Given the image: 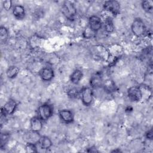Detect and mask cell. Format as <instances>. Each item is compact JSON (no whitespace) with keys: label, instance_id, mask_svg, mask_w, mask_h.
<instances>
[{"label":"cell","instance_id":"obj_1","mask_svg":"<svg viewBox=\"0 0 153 153\" xmlns=\"http://www.w3.org/2000/svg\"><path fill=\"white\" fill-rule=\"evenodd\" d=\"M146 26L144 22L140 18H136L131 23V30L132 33L137 37L143 36L146 32Z\"/></svg>","mask_w":153,"mask_h":153},{"label":"cell","instance_id":"obj_2","mask_svg":"<svg viewBox=\"0 0 153 153\" xmlns=\"http://www.w3.org/2000/svg\"><path fill=\"white\" fill-rule=\"evenodd\" d=\"M53 114V108L49 103H44L40 105L37 110V116L42 121H47Z\"/></svg>","mask_w":153,"mask_h":153},{"label":"cell","instance_id":"obj_3","mask_svg":"<svg viewBox=\"0 0 153 153\" xmlns=\"http://www.w3.org/2000/svg\"><path fill=\"white\" fill-rule=\"evenodd\" d=\"M62 12L68 19L72 20L76 14V8L73 2L65 1L62 5Z\"/></svg>","mask_w":153,"mask_h":153},{"label":"cell","instance_id":"obj_4","mask_svg":"<svg viewBox=\"0 0 153 153\" xmlns=\"http://www.w3.org/2000/svg\"><path fill=\"white\" fill-rule=\"evenodd\" d=\"M80 96L84 105L88 106L91 104L93 100V93L90 87H84L81 90Z\"/></svg>","mask_w":153,"mask_h":153},{"label":"cell","instance_id":"obj_5","mask_svg":"<svg viewBox=\"0 0 153 153\" xmlns=\"http://www.w3.org/2000/svg\"><path fill=\"white\" fill-rule=\"evenodd\" d=\"M127 96L131 102H137L142 99L143 94L140 87L132 86L127 90Z\"/></svg>","mask_w":153,"mask_h":153},{"label":"cell","instance_id":"obj_6","mask_svg":"<svg viewBox=\"0 0 153 153\" xmlns=\"http://www.w3.org/2000/svg\"><path fill=\"white\" fill-rule=\"evenodd\" d=\"M103 8L106 11L116 16L120 13V4L117 1H106L103 4Z\"/></svg>","mask_w":153,"mask_h":153},{"label":"cell","instance_id":"obj_7","mask_svg":"<svg viewBox=\"0 0 153 153\" xmlns=\"http://www.w3.org/2000/svg\"><path fill=\"white\" fill-rule=\"evenodd\" d=\"M17 104L16 102L12 99H9L2 107V115H12L16 111Z\"/></svg>","mask_w":153,"mask_h":153},{"label":"cell","instance_id":"obj_8","mask_svg":"<svg viewBox=\"0 0 153 153\" xmlns=\"http://www.w3.org/2000/svg\"><path fill=\"white\" fill-rule=\"evenodd\" d=\"M88 25L90 28L94 32H97L101 27L102 22L100 17L97 16H91L88 20Z\"/></svg>","mask_w":153,"mask_h":153},{"label":"cell","instance_id":"obj_9","mask_svg":"<svg viewBox=\"0 0 153 153\" xmlns=\"http://www.w3.org/2000/svg\"><path fill=\"white\" fill-rule=\"evenodd\" d=\"M59 115L60 120L65 123L69 124L74 121V114L69 109H62Z\"/></svg>","mask_w":153,"mask_h":153},{"label":"cell","instance_id":"obj_10","mask_svg":"<svg viewBox=\"0 0 153 153\" xmlns=\"http://www.w3.org/2000/svg\"><path fill=\"white\" fill-rule=\"evenodd\" d=\"M54 71L50 67H44L39 71V76L42 80L44 81H50L54 77Z\"/></svg>","mask_w":153,"mask_h":153},{"label":"cell","instance_id":"obj_11","mask_svg":"<svg viewBox=\"0 0 153 153\" xmlns=\"http://www.w3.org/2000/svg\"><path fill=\"white\" fill-rule=\"evenodd\" d=\"M30 125L32 131L36 133H39L43 127L42 121L38 116L33 117L30 119Z\"/></svg>","mask_w":153,"mask_h":153},{"label":"cell","instance_id":"obj_12","mask_svg":"<svg viewBox=\"0 0 153 153\" xmlns=\"http://www.w3.org/2000/svg\"><path fill=\"white\" fill-rule=\"evenodd\" d=\"M13 14L17 19L22 20L25 16V9L21 5H16L13 8Z\"/></svg>","mask_w":153,"mask_h":153},{"label":"cell","instance_id":"obj_13","mask_svg":"<svg viewBox=\"0 0 153 153\" xmlns=\"http://www.w3.org/2000/svg\"><path fill=\"white\" fill-rule=\"evenodd\" d=\"M38 142L40 148L42 149H48L51 147L53 145L51 140L50 139V137L46 136L40 137Z\"/></svg>","mask_w":153,"mask_h":153},{"label":"cell","instance_id":"obj_14","mask_svg":"<svg viewBox=\"0 0 153 153\" xmlns=\"http://www.w3.org/2000/svg\"><path fill=\"white\" fill-rule=\"evenodd\" d=\"M83 76L82 72L78 69H75L70 75V81L74 84H78Z\"/></svg>","mask_w":153,"mask_h":153},{"label":"cell","instance_id":"obj_15","mask_svg":"<svg viewBox=\"0 0 153 153\" xmlns=\"http://www.w3.org/2000/svg\"><path fill=\"white\" fill-rule=\"evenodd\" d=\"M19 71L20 69L17 66H11L7 70V72H6L7 76L8 78H10V79L14 78L17 76L18 74L19 73Z\"/></svg>","mask_w":153,"mask_h":153},{"label":"cell","instance_id":"obj_16","mask_svg":"<svg viewBox=\"0 0 153 153\" xmlns=\"http://www.w3.org/2000/svg\"><path fill=\"white\" fill-rule=\"evenodd\" d=\"M143 10L148 13L151 14L153 11V3L152 1H149V0H145L143 1L141 4Z\"/></svg>","mask_w":153,"mask_h":153},{"label":"cell","instance_id":"obj_17","mask_svg":"<svg viewBox=\"0 0 153 153\" xmlns=\"http://www.w3.org/2000/svg\"><path fill=\"white\" fill-rule=\"evenodd\" d=\"M102 84V78L99 75H95L90 79V85L94 87H97L100 86Z\"/></svg>","mask_w":153,"mask_h":153},{"label":"cell","instance_id":"obj_18","mask_svg":"<svg viewBox=\"0 0 153 153\" xmlns=\"http://www.w3.org/2000/svg\"><path fill=\"white\" fill-rule=\"evenodd\" d=\"M8 37V31L4 26L0 27V39L1 42H5Z\"/></svg>","mask_w":153,"mask_h":153},{"label":"cell","instance_id":"obj_19","mask_svg":"<svg viewBox=\"0 0 153 153\" xmlns=\"http://www.w3.org/2000/svg\"><path fill=\"white\" fill-rule=\"evenodd\" d=\"M105 29L106 32H111L114 30V25L112 19L111 17H108L105 20Z\"/></svg>","mask_w":153,"mask_h":153},{"label":"cell","instance_id":"obj_20","mask_svg":"<svg viewBox=\"0 0 153 153\" xmlns=\"http://www.w3.org/2000/svg\"><path fill=\"white\" fill-rule=\"evenodd\" d=\"M95 32H94L93 30H91L90 27H87V28H85V29L84 30V31L83 32V36L86 38V39H90L93 38L95 35H96Z\"/></svg>","mask_w":153,"mask_h":153},{"label":"cell","instance_id":"obj_21","mask_svg":"<svg viewBox=\"0 0 153 153\" xmlns=\"http://www.w3.org/2000/svg\"><path fill=\"white\" fill-rule=\"evenodd\" d=\"M26 151L29 153L37 152V148L36 145L33 142H28L25 146Z\"/></svg>","mask_w":153,"mask_h":153},{"label":"cell","instance_id":"obj_22","mask_svg":"<svg viewBox=\"0 0 153 153\" xmlns=\"http://www.w3.org/2000/svg\"><path fill=\"white\" fill-rule=\"evenodd\" d=\"M68 94L69 97L71 98H76L79 95V93L76 88H71L68 92Z\"/></svg>","mask_w":153,"mask_h":153},{"label":"cell","instance_id":"obj_23","mask_svg":"<svg viewBox=\"0 0 153 153\" xmlns=\"http://www.w3.org/2000/svg\"><path fill=\"white\" fill-rule=\"evenodd\" d=\"M9 138V136L7 134H1V146L2 147L3 145L5 144Z\"/></svg>","mask_w":153,"mask_h":153},{"label":"cell","instance_id":"obj_24","mask_svg":"<svg viewBox=\"0 0 153 153\" xmlns=\"http://www.w3.org/2000/svg\"><path fill=\"white\" fill-rule=\"evenodd\" d=\"M3 7L7 10L10 9V8L11 7V1H4L3 2Z\"/></svg>","mask_w":153,"mask_h":153},{"label":"cell","instance_id":"obj_25","mask_svg":"<svg viewBox=\"0 0 153 153\" xmlns=\"http://www.w3.org/2000/svg\"><path fill=\"white\" fill-rule=\"evenodd\" d=\"M145 136H146V137L147 139L152 140V137H153V134H152V129H150L148 131H147L146 134H145Z\"/></svg>","mask_w":153,"mask_h":153}]
</instances>
